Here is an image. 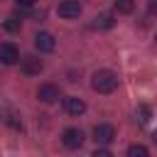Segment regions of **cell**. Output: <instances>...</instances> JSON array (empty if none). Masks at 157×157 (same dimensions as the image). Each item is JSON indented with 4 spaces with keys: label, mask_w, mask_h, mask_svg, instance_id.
<instances>
[{
    "label": "cell",
    "mask_w": 157,
    "mask_h": 157,
    "mask_svg": "<svg viewBox=\"0 0 157 157\" xmlns=\"http://www.w3.org/2000/svg\"><path fill=\"white\" fill-rule=\"evenodd\" d=\"M128 155L130 157H147V147L145 145H130L128 147Z\"/></svg>",
    "instance_id": "cell-12"
},
{
    "label": "cell",
    "mask_w": 157,
    "mask_h": 157,
    "mask_svg": "<svg viewBox=\"0 0 157 157\" xmlns=\"http://www.w3.org/2000/svg\"><path fill=\"white\" fill-rule=\"evenodd\" d=\"M152 140H155V145H157V130H155V132H152Z\"/></svg>",
    "instance_id": "cell-17"
},
{
    "label": "cell",
    "mask_w": 157,
    "mask_h": 157,
    "mask_svg": "<svg viewBox=\"0 0 157 157\" xmlns=\"http://www.w3.org/2000/svg\"><path fill=\"white\" fill-rule=\"evenodd\" d=\"M113 15L110 12H101V15H96V20H93V27L96 29H110L113 27Z\"/></svg>",
    "instance_id": "cell-10"
},
{
    "label": "cell",
    "mask_w": 157,
    "mask_h": 157,
    "mask_svg": "<svg viewBox=\"0 0 157 157\" xmlns=\"http://www.w3.org/2000/svg\"><path fill=\"white\" fill-rule=\"evenodd\" d=\"M34 47H37L39 52H52V49H54V37H52L49 32H37Z\"/></svg>",
    "instance_id": "cell-7"
},
{
    "label": "cell",
    "mask_w": 157,
    "mask_h": 157,
    "mask_svg": "<svg viewBox=\"0 0 157 157\" xmlns=\"http://www.w3.org/2000/svg\"><path fill=\"white\" fill-rule=\"evenodd\" d=\"M2 27H5L7 32H20V20H17V17H10V20L2 22Z\"/></svg>",
    "instance_id": "cell-13"
},
{
    "label": "cell",
    "mask_w": 157,
    "mask_h": 157,
    "mask_svg": "<svg viewBox=\"0 0 157 157\" xmlns=\"http://www.w3.org/2000/svg\"><path fill=\"white\" fill-rule=\"evenodd\" d=\"M22 69H25V74L34 76V74H39V71L44 69V64H42V59H37V56H27V59H22Z\"/></svg>",
    "instance_id": "cell-9"
},
{
    "label": "cell",
    "mask_w": 157,
    "mask_h": 157,
    "mask_svg": "<svg viewBox=\"0 0 157 157\" xmlns=\"http://www.w3.org/2000/svg\"><path fill=\"white\" fill-rule=\"evenodd\" d=\"M91 86H93V91H98V93H113V91L118 88V76H115L110 69H101V71L93 74Z\"/></svg>",
    "instance_id": "cell-1"
},
{
    "label": "cell",
    "mask_w": 157,
    "mask_h": 157,
    "mask_svg": "<svg viewBox=\"0 0 157 157\" xmlns=\"http://www.w3.org/2000/svg\"><path fill=\"white\" fill-rule=\"evenodd\" d=\"M93 140H96L98 145H110V142L115 140L113 125H96V128H93Z\"/></svg>",
    "instance_id": "cell-3"
},
{
    "label": "cell",
    "mask_w": 157,
    "mask_h": 157,
    "mask_svg": "<svg viewBox=\"0 0 157 157\" xmlns=\"http://www.w3.org/2000/svg\"><path fill=\"white\" fill-rule=\"evenodd\" d=\"M108 155H110L108 150H96V152H93V157H108Z\"/></svg>",
    "instance_id": "cell-15"
},
{
    "label": "cell",
    "mask_w": 157,
    "mask_h": 157,
    "mask_svg": "<svg viewBox=\"0 0 157 157\" xmlns=\"http://www.w3.org/2000/svg\"><path fill=\"white\" fill-rule=\"evenodd\" d=\"M59 17H64V20H74V17H78V12H81V5H78V0H64V2H59Z\"/></svg>",
    "instance_id": "cell-4"
},
{
    "label": "cell",
    "mask_w": 157,
    "mask_h": 157,
    "mask_svg": "<svg viewBox=\"0 0 157 157\" xmlns=\"http://www.w3.org/2000/svg\"><path fill=\"white\" fill-rule=\"evenodd\" d=\"M147 120H150V108L142 105V108H140V123H147Z\"/></svg>",
    "instance_id": "cell-14"
},
{
    "label": "cell",
    "mask_w": 157,
    "mask_h": 157,
    "mask_svg": "<svg viewBox=\"0 0 157 157\" xmlns=\"http://www.w3.org/2000/svg\"><path fill=\"white\" fill-rule=\"evenodd\" d=\"M64 105H66V113H69V115H81V113L86 110V103H83L81 98H76V96H69V98L64 101Z\"/></svg>",
    "instance_id": "cell-8"
},
{
    "label": "cell",
    "mask_w": 157,
    "mask_h": 157,
    "mask_svg": "<svg viewBox=\"0 0 157 157\" xmlns=\"http://www.w3.org/2000/svg\"><path fill=\"white\" fill-rule=\"evenodd\" d=\"M17 2H20V5H34L37 0H17Z\"/></svg>",
    "instance_id": "cell-16"
},
{
    "label": "cell",
    "mask_w": 157,
    "mask_h": 157,
    "mask_svg": "<svg viewBox=\"0 0 157 157\" xmlns=\"http://www.w3.org/2000/svg\"><path fill=\"white\" fill-rule=\"evenodd\" d=\"M61 142H64L69 150H76V147L83 145V132H81L78 128H66L64 135H61Z\"/></svg>",
    "instance_id": "cell-2"
},
{
    "label": "cell",
    "mask_w": 157,
    "mask_h": 157,
    "mask_svg": "<svg viewBox=\"0 0 157 157\" xmlns=\"http://www.w3.org/2000/svg\"><path fill=\"white\" fill-rule=\"evenodd\" d=\"M0 61L2 64H17L20 61V52H17V47L15 44H10V42H5V44H0Z\"/></svg>",
    "instance_id": "cell-5"
},
{
    "label": "cell",
    "mask_w": 157,
    "mask_h": 157,
    "mask_svg": "<svg viewBox=\"0 0 157 157\" xmlns=\"http://www.w3.org/2000/svg\"><path fill=\"white\" fill-rule=\"evenodd\" d=\"M37 98H39L42 103H54V101L59 98V88H56L54 83H42L39 91H37Z\"/></svg>",
    "instance_id": "cell-6"
},
{
    "label": "cell",
    "mask_w": 157,
    "mask_h": 157,
    "mask_svg": "<svg viewBox=\"0 0 157 157\" xmlns=\"http://www.w3.org/2000/svg\"><path fill=\"white\" fill-rule=\"evenodd\" d=\"M132 7H135V5H132V0H115V10H118V12H123V15H130V12H132Z\"/></svg>",
    "instance_id": "cell-11"
}]
</instances>
